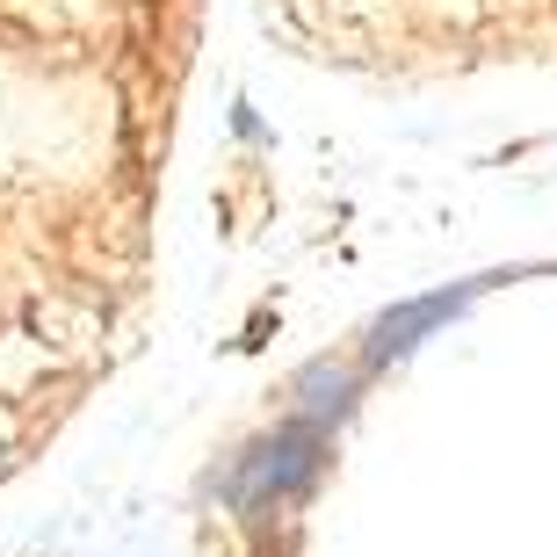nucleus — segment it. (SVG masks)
Wrapping results in <instances>:
<instances>
[{
  "label": "nucleus",
  "instance_id": "f257e3e1",
  "mask_svg": "<svg viewBox=\"0 0 557 557\" xmlns=\"http://www.w3.org/2000/svg\"><path fill=\"white\" fill-rule=\"evenodd\" d=\"M297 478H311V442L305 434H283V442H269V449L253 456V471L239 478V499L283 493V485H297Z\"/></svg>",
  "mask_w": 557,
  "mask_h": 557
},
{
  "label": "nucleus",
  "instance_id": "f03ea898",
  "mask_svg": "<svg viewBox=\"0 0 557 557\" xmlns=\"http://www.w3.org/2000/svg\"><path fill=\"white\" fill-rule=\"evenodd\" d=\"M456 305H463V297H420V305L392 311V319L376 326V355H406V348H413V333H428L434 319H449Z\"/></svg>",
  "mask_w": 557,
  "mask_h": 557
}]
</instances>
